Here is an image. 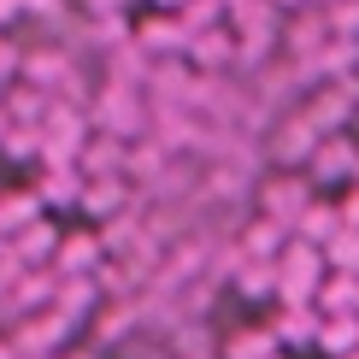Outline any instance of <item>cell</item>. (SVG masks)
<instances>
[{
    "label": "cell",
    "instance_id": "5b68a950",
    "mask_svg": "<svg viewBox=\"0 0 359 359\" xmlns=\"http://www.w3.org/2000/svg\"><path fill=\"white\" fill-rule=\"evenodd\" d=\"M341 359H359V348H353V353H341Z\"/></svg>",
    "mask_w": 359,
    "mask_h": 359
},
{
    "label": "cell",
    "instance_id": "277c9868",
    "mask_svg": "<svg viewBox=\"0 0 359 359\" xmlns=\"http://www.w3.org/2000/svg\"><path fill=\"white\" fill-rule=\"evenodd\" d=\"M324 306H330V312H353L359 306V289H353L348 277H336L330 289H324Z\"/></svg>",
    "mask_w": 359,
    "mask_h": 359
},
{
    "label": "cell",
    "instance_id": "6da1fadb",
    "mask_svg": "<svg viewBox=\"0 0 359 359\" xmlns=\"http://www.w3.org/2000/svg\"><path fill=\"white\" fill-rule=\"evenodd\" d=\"M318 348L336 353V359L353 353V348H359V318H353V312H336L330 324H318Z\"/></svg>",
    "mask_w": 359,
    "mask_h": 359
},
{
    "label": "cell",
    "instance_id": "8992f818",
    "mask_svg": "<svg viewBox=\"0 0 359 359\" xmlns=\"http://www.w3.org/2000/svg\"><path fill=\"white\" fill-rule=\"evenodd\" d=\"M271 359H283V353H271Z\"/></svg>",
    "mask_w": 359,
    "mask_h": 359
},
{
    "label": "cell",
    "instance_id": "3957f363",
    "mask_svg": "<svg viewBox=\"0 0 359 359\" xmlns=\"http://www.w3.org/2000/svg\"><path fill=\"white\" fill-rule=\"evenodd\" d=\"M271 353H277V336L271 330H248V336L230 341V353H224V359H271Z\"/></svg>",
    "mask_w": 359,
    "mask_h": 359
},
{
    "label": "cell",
    "instance_id": "7a4b0ae2",
    "mask_svg": "<svg viewBox=\"0 0 359 359\" xmlns=\"http://www.w3.org/2000/svg\"><path fill=\"white\" fill-rule=\"evenodd\" d=\"M277 341H289V348H301V341H318V312H306V306H294L289 318L277 324Z\"/></svg>",
    "mask_w": 359,
    "mask_h": 359
}]
</instances>
